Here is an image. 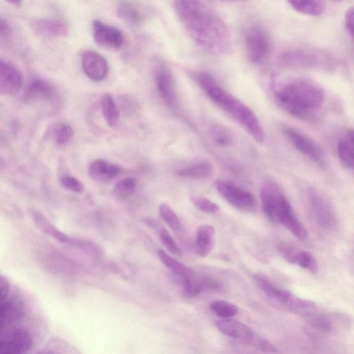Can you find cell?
<instances>
[{
	"label": "cell",
	"instance_id": "1",
	"mask_svg": "<svg viewBox=\"0 0 354 354\" xmlns=\"http://www.w3.org/2000/svg\"><path fill=\"white\" fill-rule=\"evenodd\" d=\"M175 13L195 44L213 55H225L232 48L229 27L218 12L201 1L174 3Z\"/></svg>",
	"mask_w": 354,
	"mask_h": 354
},
{
	"label": "cell",
	"instance_id": "2",
	"mask_svg": "<svg viewBox=\"0 0 354 354\" xmlns=\"http://www.w3.org/2000/svg\"><path fill=\"white\" fill-rule=\"evenodd\" d=\"M273 97L287 113L302 120L313 121L324 109L326 92L313 80L292 77L274 84Z\"/></svg>",
	"mask_w": 354,
	"mask_h": 354
},
{
	"label": "cell",
	"instance_id": "3",
	"mask_svg": "<svg viewBox=\"0 0 354 354\" xmlns=\"http://www.w3.org/2000/svg\"><path fill=\"white\" fill-rule=\"evenodd\" d=\"M206 95L226 115L234 120L257 142L265 139V132L253 111L241 100L226 91L210 73L197 71L193 74Z\"/></svg>",
	"mask_w": 354,
	"mask_h": 354
},
{
	"label": "cell",
	"instance_id": "4",
	"mask_svg": "<svg viewBox=\"0 0 354 354\" xmlns=\"http://www.w3.org/2000/svg\"><path fill=\"white\" fill-rule=\"evenodd\" d=\"M260 198L267 218L288 230L295 237L304 241L308 236L306 228L296 216L281 189L272 181H265L261 186Z\"/></svg>",
	"mask_w": 354,
	"mask_h": 354
},
{
	"label": "cell",
	"instance_id": "5",
	"mask_svg": "<svg viewBox=\"0 0 354 354\" xmlns=\"http://www.w3.org/2000/svg\"><path fill=\"white\" fill-rule=\"evenodd\" d=\"M283 66L290 68L333 71L337 59L327 51L310 47H299L283 52L279 57Z\"/></svg>",
	"mask_w": 354,
	"mask_h": 354
},
{
	"label": "cell",
	"instance_id": "6",
	"mask_svg": "<svg viewBox=\"0 0 354 354\" xmlns=\"http://www.w3.org/2000/svg\"><path fill=\"white\" fill-rule=\"evenodd\" d=\"M246 56L250 62L261 64L269 57L272 50V40L267 28L259 22L247 26L243 34Z\"/></svg>",
	"mask_w": 354,
	"mask_h": 354
},
{
	"label": "cell",
	"instance_id": "7",
	"mask_svg": "<svg viewBox=\"0 0 354 354\" xmlns=\"http://www.w3.org/2000/svg\"><path fill=\"white\" fill-rule=\"evenodd\" d=\"M282 130L292 146L301 154L319 166L326 165V156L320 145L303 132L287 125Z\"/></svg>",
	"mask_w": 354,
	"mask_h": 354
},
{
	"label": "cell",
	"instance_id": "8",
	"mask_svg": "<svg viewBox=\"0 0 354 354\" xmlns=\"http://www.w3.org/2000/svg\"><path fill=\"white\" fill-rule=\"evenodd\" d=\"M153 80L161 98L172 110L179 107V98L174 76L164 63L157 64L153 69Z\"/></svg>",
	"mask_w": 354,
	"mask_h": 354
},
{
	"label": "cell",
	"instance_id": "9",
	"mask_svg": "<svg viewBox=\"0 0 354 354\" xmlns=\"http://www.w3.org/2000/svg\"><path fill=\"white\" fill-rule=\"evenodd\" d=\"M215 186L223 198L236 209L250 212L257 207V201L251 192L223 180H217Z\"/></svg>",
	"mask_w": 354,
	"mask_h": 354
},
{
	"label": "cell",
	"instance_id": "10",
	"mask_svg": "<svg viewBox=\"0 0 354 354\" xmlns=\"http://www.w3.org/2000/svg\"><path fill=\"white\" fill-rule=\"evenodd\" d=\"M32 345V338L25 328H14L0 338V354H26Z\"/></svg>",
	"mask_w": 354,
	"mask_h": 354
},
{
	"label": "cell",
	"instance_id": "11",
	"mask_svg": "<svg viewBox=\"0 0 354 354\" xmlns=\"http://www.w3.org/2000/svg\"><path fill=\"white\" fill-rule=\"evenodd\" d=\"M94 40L100 46L110 50H118L124 44V36L118 28L95 19L93 21Z\"/></svg>",
	"mask_w": 354,
	"mask_h": 354
},
{
	"label": "cell",
	"instance_id": "12",
	"mask_svg": "<svg viewBox=\"0 0 354 354\" xmlns=\"http://www.w3.org/2000/svg\"><path fill=\"white\" fill-rule=\"evenodd\" d=\"M24 97L27 102H51L58 100L59 93L55 86L48 80L35 77L26 86Z\"/></svg>",
	"mask_w": 354,
	"mask_h": 354
},
{
	"label": "cell",
	"instance_id": "13",
	"mask_svg": "<svg viewBox=\"0 0 354 354\" xmlns=\"http://www.w3.org/2000/svg\"><path fill=\"white\" fill-rule=\"evenodd\" d=\"M81 63L84 74L91 80L100 82L107 76L109 73L107 60L96 51H85L82 56Z\"/></svg>",
	"mask_w": 354,
	"mask_h": 354
},
{
	"label": "cell",
	"instance_id": "14",
	"mask_svg": "<svg viewBox=\"0 0 354 354\" xmlns=\"http://www.w3.org/2000/svg\"><path fill=\"white\" fill-rule=\"evenodd\" d=\"M254 281L257 287L271 300L288 307L295 295L284 290L262 274H255Z\"/></svg>",
	"mask_w": 354,
	"mask_h": 354
},
{
	"label": "cell",
	"instance_id": "15",
	"mask_svg": "<svg viewBox=\"0 0 354 354\" xmlns=\"http://www.w3.org/2000/svg\"><path fill=\"white\" fill-rule=\"evenodd\" d=\"M279 252L289 263L299 266L311 272H316L318 263L315 257L309 252L299 250L288 244H281Z\"/></svg>",
	"mask_w": 354,
	"mask_h": 354
},
{
	"label": "cell",
	"instance_id": "16",
	"mask_svg": "<svg viewBox=\"0 0 354 354\" xmlns=\"http://www.w3.org/2000/svg\"><path fill=\"white\" fill-rule=\"evenodd\" d=\"M20 72L12 65L0 59V94L17 93L22 84Z\"/></svg>",
	"mask_w": 354,
	"mask_h": 354
},
{
	"label": "cell",
	"instance_id": "17",
	"mask_svg": "<svg viewBox=\"0 0 354 354\" xmlns=\"http://www.w3.org/2000/svg\"><path fill=\"white\" fill-rule=\"evenodd\" d=\"M308 198L313 215L318 223L324 227H333L335 216L326 200L314 191L310 192Z\"/></svg>",
	"mask_w": 354,
	"mask_h": 354
},
{
	"label": "cell",
	"instance_id": "18",
	"mask_svg": "<svg viewBox=\"0 0 354 354\" xmlns=\"http://www.w3.org/2000/svg\"><path fill=\"white\" fill-rule=\"evenodd\" d=\"M33 30L46 37H65L68 34L67 24L59 19H40L32 24Z\"/></svg>",
	"mask_w": 354,
	"mask_h": 354
},
{
	"label": "cell",
	"instance_id": "19",
	"mask_svg": "<svg viewBox=\"0 0 354 354\" xmlns=\"http://www.w3.org/2000/svg\"><path fill=\"white\" fill-rule=\"evenodd\" d=\"M216 327L225 335L249 342L254 331L245 324L231 319H222L215 322Z\"/></svg>",
	"mask_w": 354,
	"mask_h": 354
},
{
	"label": "cell",
	"instance_id": "20",
	"mask_svg": "<svg viewBox=\"0 0 354 354\" xmlns=\"http://www.w3.org/2000/svg\"><path fill=\"white\" fill-rule=\"evenodd\" d=\"M354 136L353 129L346 130L337 142V154L342 166L348 170L354 168Z\"/></svg>",
	"mask_w": 354,
	"mask_h": 354
},
{
	"label": "cell",
	"instance_id": "21",
	"mask_svg": "<svg viewBox=\"0 0 354 354\" xmlns=\"http://www.w3.org/2000/svg\"><path fill=\"white\" fill-rule=\"evenodd\" d=\"M118 16L126 23L140 26L146 19L145 11L138 5L131 1H121L116 7Z\"/></svg>",
	"mask_w": 354,
	"mask_h": 354
},
{
	"label": "cell",
	"instance_id": "22",
	"mask_svg": "<svg viewBox=\"0 0 354 354\" xmlns=\"http://www.w3.org/2000/svg\"><path fill=\"white\" fill-rule=\"evenodd\" d=\"M214 241L215 230L213 226L204 224L197 228L196 248L200 256H207L214 247Z\"/></svg>",
	"mask_w": 354,
	"mask_h": 354
},
{
	"label": "cell",
	"instance_id": "23",
	"mask_svg": "<svg viewBox=\"0 0 354 354\" xmlns=\"http://www.w3.org/2000/svg\"><path fill=\"white\" fill-rule=\"evenodd\" d=\"M31 216L36 227L44 234L62 243L68 242L70 238L55 227L39 211L32 209Z\"/></svg>",
	"mask_w": 354,
	"mask_h": 354
},
{
	"label": "cell",
	"instance_id": "24",
	"mask_svg": "<svg viewBox=\"0 0 354 354\" xmlns=\"http://www.w3.org/2000/svg\"><path fill=\"white\" fill-rule=\"evenodd\" d=\"M120 168L116 165L103 160H96L88 167L90 176L97 181H108L115 178Z\"/></svg>",
	"mask_w": 354,
	"mask_h": 354
},
{
	"label": "cell",
	"instance_id": "25",
	"mask_svg": "<svg viewBox=\"0 0 354 354\" xmlns=\"http://www.w3.org/2000/svg\"><path fill=\"white\" fill-rule=\"evenodd\" d=\"M24 314L21 304L16 301H5L0 304V332L19 319Z\"/></svg>",
	"mask_w": 354,
	"mask_h": 354
},
{
	"label": "cell",
	"instance_id": "26",
	"mask_svg": "<svg viewBox=\"0 0 354 354\" xmlns=\"http://www.w3.org/2000/svg\"><path fill=\"white\" fill-rule=\"evenodd\" d=\"M212 171L213 169L210 164L198 162L178 170L177 174L185 178L201 180L209 178Z\"/></svg>",
	"mask_w": 354,
	"mask_h": 354
},
{
	"label": "cell",
	"instance_id": "27",
	"mask_svg": "<svg viewBox=\"0 0 354 354\" xmlns=\"http://www.w3.org/2000/svg\"><path fill=\"white\" fill-rule=\"evenodd\" d=\"M103 117L110 127H115L120 117V111L111 95L104 93L100 99Z\"/></svg>",
	"mask_w": 354,
	"mask_h": 354
},
{
	"label": "cell",
	"instance_id": "28",
	"mask_svg": "<svg viewBox=\"0 0 354 354\" xmlns=\"http://www.w3.org/2000/svg\"><path fill=\"white\" fill-rule=\"evenodd\" d=\"M288 3L295 11L308 16H320L326 10V4L322 1H290Z\"/></svg>",
	"mask_w": 354,
	"mask_h": 354
},
{
	"label": "cell",
	"instance_id": "29",
	"mask_svg": "<svg viewBox=\"0 0 354 354\" xmlns=\"http://www.w3.org/2000/svg\"><path fill=\"white\" fill-rule=\"evenodd\" d=\"M51 134L55 142L59 146H63L73 139L74 130L68 124L57 123L52 127Z\"/></svg>",
	"mask_w": 354,
	"mask_h": 354
},
{
	"label": "cell",
	"instance_id": "30",
	"mask_svg": "<svg viewBox=\"0 0 354 354\" xmlns=\"http://www.w3.org/2000/svg\"><path fill=\"white\" fill-rule=\"evenodd\" d=\"M288 309L301 315H313L317 313V306L313 301L295 296Z\"/></svg>",
	"mask_w": 354,
	"mask_h": 354
},
{
	"label": "cell",
	"instance_id": "31",
	"mask_svg": "<svg viewBox=\"0 0 354 354\" xmlns=\"http://www.w3.org/2000/svg\"><path fill=\"white\" fill-rule=\"evenodd\" d=\"M158 255L162 263L178 277H183L190 270L189 268L169 255L163 250H159Z\"/></svg>",
	"mask_w": 354,
	"mask_h": 354
},
{
	"label": "cell",
	"instance_id": "32",
	"mask_svg": "<svg viewBox=\"0 0 354 354\" xmlns=\"http://www.w3.org/2000/svg\"><path fill=\"white\" fill-rule=\"evenodd\" d=\"M209 308L218 317L228 319L238 313V308L234 304L224 300H216L209 304Z\"/></svg>",
	"mask_w": 354,
	"mask_h": 354
},
{
	"label": "cell",
	"instance_id": "33",
	"mask_svg": "<svg viewBox=\"0 0 354 354\" xmlns=\"http://www.w3.org/2000/svg\"><path fill=\"white\" fill-rule=\"evenodd\" d=\"M181 278L183 290L187 296L194 297L201 293L203 288L200 279L195 276L192 270Z\"/></svg>",
	"mask_w": 354,
	"mask_h": 354
},
{
	"label": "cell",
	"instance_id": "34",
	"mask_svg": "<svg viewBox=\"0 0 354 354\" xmlns=\"http://www.w3.org/2000/svg\"><path fill=\"white\" fill-rule=\"evenodd\" d=\"M214 141L219 146L228 147L232 144L233 139L230 132L220 124H212L209 128Z\"/></svg>",
	"mask_w": 354,
	"mask_h": 354
},
{
	"label": "cell",
	"instance_id": "35",
	"mask_svg": "<svg viewBox=\"0 0 354 354\" xmlns=\"http://www.w3.org/2000/svg\"><path fill=\"white\" fill-rule=\"evenodd\" d=\"M136 182L133 178L127 177L118 180L114 187V193L121 198L131 196L136 189Z\"/></svg>",
	"mask_w": 354,
	"mask_h": 354
},
{
	"label": "cell",
	"instance_id": "36",
	"mask_svg": "<svg viewBox=\"0 0 354 354\" xmlns=\"http://www.w3.org/2000/svg\"><path fill=\"white\" fill-rule=\"evenodd\" d=\"M159 212L162 218L172 230H177L180 227V221L176 212L166 203L159 205Z\"/></svg>",
	"mask_w": 354,
	"mask_h": 354
},
{
	"label": "cell",
	"instance_id": "37",
	"mask_svg": "<svg viewBox=\"0 0 354 354\" xmlns=\"http://www.w3.org/2000/svg\"><path fill=\"white\" fill-rule=\"evenodd\" d=\"M159 234L162 243L171 254L176 256L182 255L180 248L165 228H161Z\"/></svg>",
	"mask_w": 354,
	"mask_h": 354
},
{
	"label": "cell",
	"instance_id": "38",
	"mask_svg": "<svg viewBox=\"0 0 354 354\" xmlns=\"http://www.w3.org/2000/svg\"><path fill=\"white\" fill-rule=\"evenodd\" d=\"M60 183L66 189L75 193H82L84 190V185L75 177L71 175H63L60 178Z\"/></svg>",
	"mask_w": 354,
	"mask_h": 354
},
{
	"label": "cell",
	"instance_id": "39",
	"mask_svg": "<svg viewBox=\"0 0 354 354\" xmlns=\"http://www.w3.org/2000/svg\"><path fill=\"white\" fill-rule=\"evenodd\" d=\"M194 203L201 211L207 214H215L219 211V206L216 203L204 196L195 198Z\"/></svg>",
	"mask_w": 354,
	"mask_h": 354
},
{
	"label": "cell",
	"instance_id": "40",
	"mask_svg": "<svg viewBox=\"0 0 354 354\" xmlns=\"http://www.w3.org/2000/svg\"><path fill=\"white\" fill-rule=\"evenodd\" d=\"M255 345L257 348L263 352L274 353L277 352L276 348L266 339L257 336L254 333L253 337L249 340Z\"/></svg>",
	"mask_w": 354,
	"mask_h": 354
},
{
	"label": "cell",
	"instance_id": "41",
	"mask_svg": "<svg viewBox=\"0 0 354 354\" xmlns=\"http://www.w3.org/2000/svg\"><path fill=\"white\" fill-rule=\"evenodd\" d=\"M313 316L310 320L313 326L325 332L331 330V323L328 319L323 316H316V314Z\"/></svg>",
	"mask_w": 354,
	"mask_h": 354
},
{
	"label": "cell",
	"instance_id": "42",
	"mask_svg": "<svg viewBox=\"0 0 354 354\" xmlns=\"http://www.w3.org/2000/svg\"><path fill=\"white\" fill-rule=\"evenodd\" d=\"M354 9L353 6H351L347 9L344 15V26L347 33L351 38L353 36L354 26Z\"/></svg>",
	"mask_w": 354,
	"mask_h": 354
},
{
	"label": "cell",
	"instance_id": "43",
	"mask_svg": "<svg viewBox=\"0 0 354 354\" xmlns=\"http://www.w3.org/2000/svg\"><path fill=\"white\" fill-rule=\"evenodd\" d=\"M13 32L10 22L5 17L0 16V39H8Z\"/></svg>",
	"mask_w": 354,
	"mask_h": 354
},
{
	"label": "cell",
	"instance_id": "44",
	"mask_svg": "<svg viewBox=\"0 0 354 354\" xmlns=\"http://www.w3.org/2000/svg\"><path fill=\"white\" fill-rule=\"evenodd\" d=\"M9 287L7 279L0 277V304L6 301L9 292Z\"/></svg>",
	"mask_w": 354,
	"mask_h": 354
},
{
	"label": "cell",
	"instance_id": "45",
	"mask_svg": "<svg viewBox=\"0 0 354 354\" xmlns=\"http://www.w3.org/2000/svg\"><path fill=\"white\" fill-rule=\"evenodd\" d=\"M121 106L123 109L130 111V110H133L136 105L131 99L124 97V98L122 99Z\"/></svg>",
	"mask_w": 354,
	"mask_h": 354
},
{
	"label": "cell",
	"instance_id": "46",
	"mask_svg": "<svg viewBox=\"0 0 354 354\" xmlns=\"http://www.w3.org/2000/svg\"><path fill=\"white\" fill-rule=\"evenodd\" d=\"M37 354H59V353L56 351H52V350H47V351H41Z\"/></svg>",
	"mask_w": 354,
	"mask_h": 354
},
{
	"label": "cell",
	"instance_id": "47",
	"mask_svg": "<svg viewBox=\"0 0 354 354\" xmlns=\"http://www.w3.org/2000/svg\"><path fill=\"white\" fill-rule=\"evenodd\" d=\"M9 3H10L12 4H15V6H19L21 3V1H19V0H13V1H10Z\"/></svg>",
	"mask_w": 354,
	"mask_h": 354
}]
</instances>
